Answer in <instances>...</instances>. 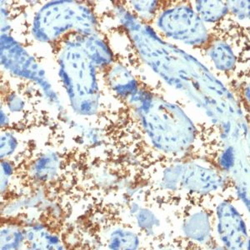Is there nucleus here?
Masks as SVG:
<instances>
[{"label": "nucleus", "instance_id": "nucleus-1", "mask_svg": "<svg viewBox=\"0 0 250 250\" xmlns=\"http://www.w3.org/2000/svg\"><path fill=\"white\" fill-rule=\"evenodd\" d=\"M146 133L157 148L168 153H182L195 138V128L176 106L137 91L132 95Z\"/></svg>", "mask_w": 250, "mask_h": 250}, {"label": "nucleus", "instance_id": "nucleus-2", "mask_svg": "<svg viewBox=\"0 0 250 250\" xmlns=\"http://www.w3.org/2000/svg\"><path fill=\"white\" fill-rule=\"evenodd\" d=\"M60 64L61 80L74 110L83 115L95 114L100 92L94 64L79 41L68 42L63 46Z\"/></svg>", "mask_w": 250, "mask_h": 250}, {"label": "nucleus", "instance_id": "nucleus-3", "mask_svg": "<svg viewBox=\"0 0 250 250\" xmlns=\"http://www.w3.org/2000/svg\"><path fill=\"white\" fill-rule=\"evenodd\" d=\"M95 26L94 14L87 6L74 1H60L48 3L38 12L32 33L39 41L53 42L69 30L89 35Z\"/></svg>", "mask_w": 250, "mask_h": 250}, {"label": "nucleus", "instance_id": "nucleus-4", "mask_svg": "<svg viewBox=\"0 0 250 250\" xmlns=\"http://www.w3.org/2000/svg\"><path fill=\"white\" fill-rule=\"evenodd\" d=\"M157 24L167 37L188 45L201 46L208 40L205 22L188 6L166 9L159 15Z\"/></svg>", "mask_w": 250, "mask_h": 250}, {"label": "nucleus", "instance_id": "nucleus-5", "mask_svg": "<svg viewBox=\"0 0 250 250\" xmlns=\"http://www.w3.org/2000/svg\"><path fill=\"white\" fill-rule=\"evenodd\" d=\"M1 58L3 66L20 77L34 80L40 82L46 92L50 86L43 80V70L34 58L8 34L1 36Z\"/></svg>", "mask_w": 250, "mask_h": 250}, {"label": "nucleus", "instance_id": "nucleus-6", "mask_svg": "<svg viewBox=\"0 0 250 250\" xmlns=\"http://www.w3.org/2000/svg\"><path fill=\"white\" fill-rule=\"evenodd\" d=\"M168 173L172 179H166L172 185L181 186L194 193H207L219 189L224 179L216 170L201 165H187L172 168Z\"/></svg>", "mask_w": 250, "mask_h": 250}, {"label": "nucleus", "instance_id": "nucleus-7", "mask_svg": "<svg viewBox=\"0 0 250 250\" xmlns=\"http://www.w3.org/2000/svg\"><path fill=\"white\" fill-rule=\"evenodd\" d=\"M218 233L229 249H244L248 240L245 223L235 208L229 203L218 207Z\"/></svg>", "mask_w": 250, "mask_h": 250}, {"label": "nucleus", "instance_id": "nucleus-8", "mask_svg": "<svg viewBox=\"0 0 250 250\" xmlns=\"http://www.w3.org/2000/svg\"><path fill=\"white\" fill-rule=\"evenodd\" d=\"M94 65L105 66L113 60V54L104 40L93 34L82 35L79 41Z\"/></svg>", "mask_w": 250, "mask_h": 250}, {"label": "nucleus", "instance_id": "nucleus-9", "mask_svg": "<svg viewBox=\"0 0 250 250\" xmlns=\"http://www.w3.org/2000/svg\"><path fill=\"white\" fill-rule=\"evenodd\" d=\"M108 80L114 91L123 96H132L138 91L136 80L127 68L120 64L112 68Z\"/></svg>", "mask_w": 250, "mask_h": 250}, {"label": "nucleus", "instance_id": "nucleus-10", "mask_svg": "<svg viewBox=\"0 0 250 250\" xmlns=\"http://www.w3.org/2000/svg\"><path fill=\"white\" fill-rule=\"evenodd\" d=\"M208 54L217 68L222 71H230L235 66V56L227 43L218 41L211 46Z\"/></svg>", "mask_w": 250, "mask_h": 250}, {"label": "nucleus", "instance_id": "nucleus-11", "mask_svg": "<svg viewBox=\"0 0 250 250\" xmlns=\"http://www.w3.org/2000/svg\"><path fill=\"white\" fill-rule=\"evenodd\" d=\"M196 13L204 22L214 23L222 20L229 12L224 1H197Z\"/></svg>", "mask_w": 250, "mask_h": 250}, {"label": "nucleus", "instance_id": "nucleus-12", "mask_svg": "<svg viewBox=\"0 0 250 250\" xmlns=\"http://www.w3.org/2000/svg\"><path fill=\"white\" fill-rule=\"evenodd\" d=\"M59 159L54 154H48L38 159L33 167V173L36 179L47 181L53 179L59 169Z\"/></svg>", "mask_w": 250, "mask_h": 250}, {"label": "nucleus", "instance_id": "nucleus-13", "mask_svg": "<svg viewBox=\"0 0 250 250\" xmlns=\"http://www.w3.org/2000/svg\"><path fill=\"white\" fill-rule=\"evenodd\" d=\"M109 247L112 249H135L139 240L137 236L129 231L117 229L109 237Z\"/></svg>", "mask_w": 250, "mask_h": 250}, {"label": "nucleus", "instance_id": "nucleus-14", "mask_svg": "<svg viewBox=\"0 0 250 250\" xmlns=\"http://www.w3.org/2000/svg\"><path fill=\"white\" fill-rule=\"evenodd\" d=\"M23 235L20 230L15 229H7L2 230V249H17L23 241Z\"/></svg>", "mask_w": 250, "mask_h": 250}, {"label": "nucleus", "instance_id": "nucleus-15", "mask_svg": "<svg viewBox=\"0 0 250 250\" xmlns=\"http://www.w3.org/2000/svg\"><path fill=\"white\" fill-rule=\"evenodd\" d=\"M227 3L229 11L233 14L240 20L249 18L250 15V2L249 1H229Z\"/></svg>", "mask_w": 250, "mask_h": 250}, {"label": "nucleus", "instance_id": "nucleus-16", "mask_svg": "<svg viewBox=\"0 0 250 250\" xmlns=\"http://www.w3.org/2000/svg\"><path fill=\"white\" fill-rule=\"evenodd\" d=\"M17 142L11 134L4 133L1 137V158L7 157L15 151Z\"/></svg>", "mask_w": 250, "mask_h": 250}, {"label": "nucleus", "instance_id": "nucleus-17", "mask_svg": "<svg viewBox=\"0 0 250 250\" xmlns=\"http://www.w3.org/2000/svg\"><path fill=\"white\" fill-rule=\"evenodd\" d=\"M131 3L133 4L135 11L145 17L153 15L156 10L157 2L155 1H137L131 2Z\"/></svg>", "mask_w": 250, "mask_h": 250}]
</instances>
